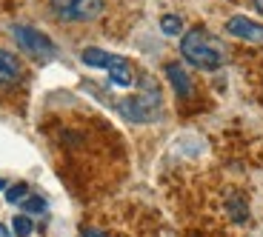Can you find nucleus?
Instances as JSON below:
<instances>
[{
	"label": "nucleus",
	"mask_w": 263,
	"mask_h": 237,
	"mask_svg": "<svg viewBox=\"0 0 263 237\" xmlns=\"http://www.w3.org/2000/svg\"><path fill=\"white\" fill-rule=\"evenodd\" d=\"M180 54L195 69H203V72H215V69H220L226 63V46L215 34L203 32V29H192V32L183 34Z\"/></svg>",
	"instance_id": "nucleus-1"
},
{
	"label": "nucleus",
	"mask_w": 263,
	"mask_h": 237,
	"mask_svg": "<svg viewBox=\"0 0 263 237\" xmlns=\"http://www.w3.org/2000/svg\"><path fill=\"white\" fill-rule=\"evenodd\" d=\"M118 112L132 123H149L155 114L160 112V89L155 86V80L149 74H143L140 80V92L135 97H126L123 103H118Z\"/></svg>",
	"instance_id": "nucleus-2"
},
{
	"label": "nucleus",
	"mask_w": 263,
	"mask_h": 237,
	"mask_svg": "<svg viewBox=\"0 0 263 237\" xmlns=\"http://www.w3.org/2000/svg\"><path fill=\"white\" fill-rule=\"evenodd\" d=\"M80 60H83L86 66H92V69H106L115 86H123V89H126V86L135 83V74H132L129 60L120 57V54H109V52H103V49L89 46V49H83Z\"/></svg>",
	"instance_id": "nucleus-3"
},
{
	"label": "nucleus",
	"mask_w": 263,
	"mask_h": 237,
	"mask_svg": "<svg viewBox=\"0 0 263 237\" xmlns=\"http://www.w3.org/2000/svg\"><path fill=\"white\" fill-rule=\"evenodd\" d=\"M12 34H14V43H17L26 54H32L34 60H52L54 57V43L43 32H37V29H32V26H14Z\"/></svg>",
	"instance_id": "nucleus-4"
},
{
	"label": "nucleus",
	"mask_w": 263,
	"mask_h": 237,
	"mask_svg": "<svg viewBox=\"0 0 263 237\" xmlns=\"http://www.w3.org/2000/svg\"><path fill=\"white\" fill-rule=\"evenodd\" d=\"M52 9L60 20H69V23H86L100 14L103 3L100 0H52Z\"/></svg>",
	"instance_id": "nucleus-5"
},
{
	"label": "nucleus",
	"mask_w": 263,
	"mask_h": 237,
	"mask_svg": "<svg viewBox=\"0 0 263 237\" xmlns=\"http://www.w3.org/2000/svg\"><path fill=\"white\" fill-rule=\"evenodd\" d=\"M226 32H229L232 37L249 40V43H260L263 40V23H255V20H249L246 14H235V17L226 20Z\"/></svg>",
	"instance_id": "nucleus-6"
},
{
	"label": "nucleus",
	"mask_w": 263,
	"mask_h": 237,
	"mask_svg": "<svg viewBox=\"0 0 263 237\" xmlns=\"http://www.w3.org/2000/svg\"><path fill=\"white\" fill-rule=\"evenodd\" d=\"M23 77V66H20V60L14 54L3 52L0 49V86H12Z\"/></svg>",
	"instance_id": "nucleus-7"
},
{
	"label": "nucleus",
	"mask_w": 263,
	"mask_h": 237,
	"mask_svg": "<svg viewBox=\"0 0 263 237\" xmlns=\"http://www.w3.org/2000/svg\"><path fill=\"white\" fill-rule=\"evenodd\" d=\"M166 77L175 86L178 97H189L192 94V80H189V74H186V69L180 66V63H169V66H166Z\"/></svg>",
	"instance_id": "nucleus-8"
},
{
	"label": "nucleus",
	"mask_w": 263,
	"mask_h": 237,
	"mask_svg": "<svg viewBox=\"0 0 263 237\" xmlns=\"http://www.w3.org/2000/svg\"><path fill=\"white\" fill-rule=\"evenodd\" d=\"M160 32L169 34V37H175V34L183 32V20L175 17V14H163V17H160Z\"/></svg>",
	"instance_id": "nucleus-9"
},
{
	"label": "nucleus",
	"mask_w": 263,
	"mask_h": 237,
	"mask_svg": "<svg viewBox=\"0 0 263 237\" xmlns=\"http://www.w3.org/2000/svg\"><path fill=\"white\" fill-rule=\"evenodd\" d=\"M32 229H34V226H32V220H29L26 214H17V218H14V234H17V237H29V234H32Z\"/></svg>",
	"instance_id": "nucleus-10"
},
{
	"label": "nucleus",
	"mask_w": 263,
	"mask_h": 237,
	"mask_svg": "<svg viewBox=\"0 0 263 237\" xmlns=\"http://www.w3.org/2000/svg\"><path fill=\"white\" fill-rule=\"evenodd\" d=\"M23 211H26V214H40V211H46V200L43 198H26L23 200Z\"/></svg>",
	"instance_id": "nucleus-11"
},
{
	"label": "nucleus",
	"mask_w": 263,
	"mask_h": 237,
	"mask_svg": "<svg viewBox=\"0 0 263 237\" xmlns=\"http://www.w3.org/2000/svg\"><path fill=\"white\" fill-rule=\"evenodd\" d=\"M26 183H17V186H12V189L6 191V200L9 203H20V200H26Z\"/></svg>",
	"instance_id": "nucleus-12"
},
{
	"label": "nucleus",
	"mask_w": 263,
	"mask_h": 237,
	"mask_svg": "<svg viewBox=\"0 0 263 237\" xmlns=\"http://www.w3.org/2000/svg\"><path fill=\"white\" fill-rule=\"evenodd\" d=\"M0 237H12V231H9V229H6V226H3V223H0Z\"/></svg>",
	"instance_id": "nucleus-13"
},
{
	"label": "nucleus",
	"mask_w": 263,
	"mask_h": 237,
	"mask_svg": "<svg viewBox=\"0 0 263 237\" xmlns=\"http://www.w3.org/2000/svg\"><path fill=\"white\" fill-rule=\"evenodd\" d=\"M86 237H106V234H100V231H86Z\"/></svg>",
	"instance_id": "nucleus-14"
},
{
	"label": "nucleus",
	"mask_w": 263,
	"mask_h": 237,
	"mask_svg": "<svg viewBox=\"0 0 263 237\" xmlns=\"http://www.w3.org/2000/svg\"><path fill=\"white\" fill-rule=\"evenodd\" d=\"M255 9H257V12L263 14V0H255Z\"/></svg>",
	"instance_id": "nucleus-15"
},
{
	"label": "nucleus",
	"mask_w": 263,
	"mask_h": 237,
	"mask_svg": "<svg viewBox=\"0 0 263 237\" xmlns=\"http://www.w3.org/2000/svg\"><path fill=\"white\" fill-rule=\"evenodd\" d=\"M0 189H6V183H3V180H0Z\"/></svg>",
	"instance_id": "nucleus-16"
}]
</instances>
